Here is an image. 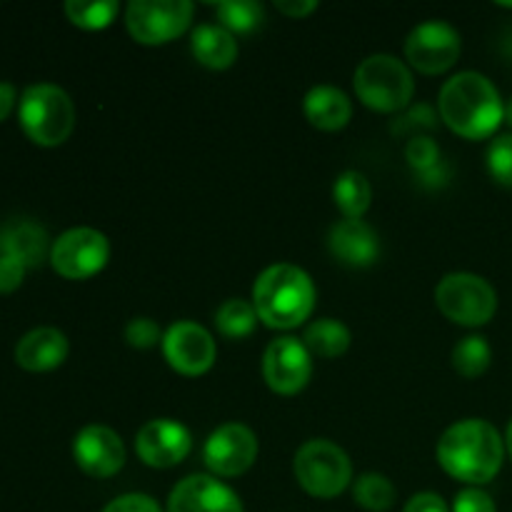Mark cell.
<instances>
[{"label":"cell","instance_id":"cell-33","mask_svg":"<svg viewBox=\"0 0 512 512\" xmlns=\"http://www.w3.org/2000/svg\"><path fill=\"white\" fill-rule=\"evenodd\" d=\"M103 512H163L160 505L155 503L150 495L145 493H128V495H120V498L110 500L105 505Z\"/></svg>","mask_w":512,"mask_h":512},{"label":"cell","instance_id":"cell-24","mask_svg":"<svg viewBox=\"0 0 512 512\" xmlns=\"http://www.w3.org/2000/svg\"><path fill=\"white\" fill-rule=\"evenodd\" d=\"M258 313H255L253 303L243 298H230L215 313V325H218L220 335L228 340H243L253 335L255 325H258Z\"/></svg>","mask_w":512,"mask_h":512},{"label":"cell","instance_id":"cell-4","mask_svg":"<svg viewBox=\"0 0 512 512\" xmlns=\"http://www.w3.org/2000/svg\"><path fill=\"white\" fill-rule=\"evenodd\" d=\"M23 133L43 148H55L70 138L75 128V105L63 88L53 83L30 85L18 105Z\"/></svg>","mask_w":512,"mask_h":512},{"label":"cell","instance_id":"cell-29","mask_svg":"<svg viewBox=\"0 0 512 512\" xmlns=\"http://www.w3.org/2000/svg\"><path fill=\"white\" fill-rule=\"evenodd\" d=\"M405 158H408L410 168L418 175L430 173L438 165H443V158H440V148L433 138L428 135H413L405 145Z\"/></svg>","mask_w":512,"mask_h":512},{"label":"cell","instance_id":"cell-31","mask_svg":"<svg viewBox=\"0 0 512 512\" xmlns=\"http://www.w3.org/2000/svg\"><path fill=\"white\" fill-rule=\"evenodd\" d=\"M163 330L155 320L150 318H135L130 320L128 328H125V340H128L130 348H138V350H148L155 348V345H163Z\"/></svg>","mask_w":512,"mask_h":512},{"label":"cell","instance_id":"cell-34","mask_svg":"<svg viewBox=\"0 0 512 512\" xmlns=\"http://www.w3.org/2000/svg\"><path fill=\"white\" fill-rule=\"evenodd\" d=\"M435 113L430 110V105H423L420 103L418 108H410L408 113L403 115V118L398 120V123H393V133H408V130H415V128H435Z\"/></svg>","mask_w":512,"mask_h":512},{"label":"cell","instance_id":"cell-37","mask_svg":"<svg viewBox=\"0 0 512 512\" xmlns=\"http://www.w3.org/2000/svg\"><path fill=\"white\" fill-rule=\"evenodd\" d=\"M275 8L288 18H305L313 10H318V3L315 0H275Z\"/></svg>","mask_w":512,"mask_h":512},{"label":"cell","instance_id":"cell-13","mask_svg":"<svg viewBox=\"0 0 512 512\" xmlns=\"http://www.w3.org/2000/svg\"><path fill=\"white\" fill-rule=\"evenodd\" d=\"M263 378L273 393L298 395L313 378V355L303 340L290 335L273 340L263 355Z\"/></svg>","mask_w":512,"mask_h":512},{"label":"cell","instance_id":"cell-38","mask_svg":"<svg viewBox=\"0 0 512 512\" xmlns=\"http://www.w3.org/2000/svg\"><path fill=\"white\" fill-rule=\"evenodd\" d=\"M15 105V88L10 83H0V123L10 115Z\"/></svg>","mask_w":512,"mask_h":512},{"label":"cell","instance_id":"cell-10","mask_svg":"<svg viewBox=\"0 0 512 512\" xmlns=\"http://www.w3.org/2000/svg\"><path fill=\"white\" fill-rule=\"evenodd\" d=\"M460 33L445 20H425L410 30L405 40V58L415 70L425 75H438L453 68L460 58Z\"/></svg>","mask_w":512,"mask_h":512},{"label":"cell","instance_id":"cell-16","mask_svg":"<svg viewBox=\"0 0 512 512\" xmlns=\"http://www.w3.org/2000/svg\"><path fill=\"white\" fill-rule=\"evenodd\" d=\"M168 512H245L238 493L213 475H188L168 498Z\"/></svg>","mask_w":512,"mask_h":512},{"label":"cell","instance_id":"cell-27","mask_svg":"<svg viewBox=\"0 0 512 512\" xmlns=\"http://www.w3.org/2000/svg\"><path fill=\"white\" fill-rule=\"evenodd\" d=\"M118 0H68L65 15L73 25L83 30H103L118 15Z\"/></svg>","mask_w":512,"mask_h":512},{"label":"cell","instance_id":"cell-25","mask_svg":"<svg viewBox=\"0 0 512 512\" xmlns=\"http://www.w3.org/2000/svg\"><path fill=\"white\" fill-rule=\"evenodd\" d=\"M215 13H218L220 25L233 35L253 33L265 20V8L258 0H223L215 5Z\"/></svg>","mask_w":512,"mask_h":512},{"label":"cell","instance_id":"cell-14","mask_svg":"<svg viewBox=\"0 0 512 512\" xmlns=\"http://www.w3.org/2000/svg\"><path fill=\"white\" fill-rule=\"evenodd\" d=\"M190 450H193V435L178 420H150L135 435V453L148 468H173L188 458Z\"/></svg>","mask_w":512,"mask_h":512},{"label":"cell","instance_id":"cell-40","mask_svg":"<svg viewBox=\"0 0 512 512\" xmlns=\"http://www.w3.org/2000/svg\"><path fill=\"white\" fill-rule=\"evenodd\" d=\"M505 120H508V125L512 128V100L508 105H505Z\"/></svg>","mask_w":512,"mask_h":512},{"label":"cell","instance_id":"cell-6","mask_svg":"<svg viewBox=\"0 0 512 512\" xmlns=\"http://www.w3.org/2000/svg\"><path fill=\"white\" fill-rule=\"evenodd\" d=\"M293 473L305 493L320 500H330L348 490L350 480H353V463L343 448L330 440L315 438L298 448Z\"/></svg>","mask_w":512,"mask_h":512},{"label":"cell","instance_id":"cell-26","mask_svg":"<svg viewBox=\"0 0 512 512\" xmlns=\"http://www.w3.org/2000/svg\"><path fill=\"white\" fill-rule=\"evenodd\" d=\"M490 360L493 350L483 335H468L453 348V368L468 380L480 378L490 368Z\"/></svg>","mask_w":512,"mask_h":512},{"label":"cell","instance_id":"cell-18","mask_svg":"<svg viewBox=\"0 0 512 512\" xmlns=\"http://www.w3.org/2000/svg\"><path fill=\"white\" fill-rule=\"evenodd\" d=\"M68 338L58 328H35L20 338L15 360L30 373H48L68 358Z\"/></svg>","mask_w":512,"mask_h":512},{"label":"cell","instance_id":"cell-22","mask_svg":"<svg viewBox=\"0 0 512 512\" xmlns=\"http://www.w3.org/2000/svg\"><path fill=\"white\" fill-rule=\"evenodd\" d=\"M303 343L310 355L333 360L348 353L350 348V330L348 325L335 318H320L310 323L303 333Z\"/></svg>","mask_w":512,"mask_h":512},{"label":"cell","instance_id":"cell-2","mask_svg":"<svg viewBox=\"0 0 512 512\" xmlns=\"http://www.w3.org/2000/svg\"><path fill=\"white\" fill-rule=\"evenodd\" d=\"M438 110L443 123L468 140L490 138L505 120V105L498 88L475 70L453 75L443 85Z\"/></svg>","mask_w":512,"mask_h":512},{"label":"cell","instance_id":"cell-19","mask_svg":"<svg viewBox=\"0 0 512 512\" xmlns=\"http://www.w3.org/2000/svg\"><path fill=\"white\" fill-rule=\"evenodd\" d=\"M48 233L43 225L33 220H15L0 228V255L20 260L25 268H38L45 258H50Z\"/></svg>","mask_w":512,"mask_h":512},{"label":"cell","instance_id":"cell-20","mask_svg":"<svg viewBox=\"0 0 512 512\" xmlns=\"http://www.w3.org/2000/svg\"><path fill=\"white\" fill-rule=\"evenodd\" d=\"M303 110L310 125L325 130V133L343 130L350 123V118H353L350 98L340 88H333V85H315V88H310L303 100Z\"/></svg>","mask_w":512,"mask_h":512},{"label":"cell","instance_id":"cell-7","mask_svg":"<svg viewBox=\"0 0 512 512\" xmlns=\"http://www.w3.org/2000/svg\"><path fill=\"white\" fill-rule=\"evenodd\" d=\"M435 305L453 323L480 328L490 323L498 310V293L475 273H450L435 288Z\"/></svg>","mask_w":512,"mask_h":512},{"label":"cell","instance_id":"cell-17","mask_svg":"<svg viewBox=\"0 0 512 512\" xmlns=\"http://www.w3.org/2000/svg\"><path fill=\"white\" fill-rule=\"evenodd\" d=\"M328 248L350 268H368L380 258V240L363 220H340L330 228Z\"/></svg>","mask_w":512,"mask_h":512},{"label":"cell","instance_id":"cell-32","mask_svg":"<svg viewBox=\"0 0 512 512\" xmlns=\"http://www.w3.org/2000/svg\"><path fill=\"white\" fill-rule=\"evenodd\" d=\"M453 512H498V508H495V500L485 490L465 488L455 498Z\"/></svg>","mask_w":512,"mask_h":512},{"label":"cell","instance_id":"cell-23","mask_svg":"<svg viewBox=\"0 0 512 512\" xmlns=\"http://www.w3.org/2000/svg\"><path fill=\"white\" fill-rule=\"evenodd\" d=\"M333 200L345 220H363L370 203H373L370 180L363 173H358V170H345L343 175H338L333 185Z\"/></svg>","mask_w":512,"mask_h":512},{"label":"cell","instance_id":"cell-35","mask_svg":"<svg viewBox=\"0 0 512 512\" xmlns=\"http://www.w3.org/2000/svg\"><path fill=\"white\" fill-rule=\"evenodd\" d=\"M25 265L10 255H0V293H13L20 288L25 275Z\"/></svg>","mask_w":512,"mask_h":512},{"label":"cell","instance_id":"cell-11","mask_svg":"<svg viewBox=\"0 0 512 512\" xmlns=\"http://www.w3.org/2000/svg\"><path fill=\"white\" fill-rule=\"evenodd\" d=\"M258 458V438L243 423H225L210 433L203 445V460L215 478H238Z\"/></svg>","mask_w":512,"mask_h":512},{"label":"cell","instance_id":"cell-9","mask_svg":"<svg viewBox=\"0 0 512 512\" xmlns=\"http://www.w3.org/2000/svg\"><path fill=\"white\" fill-rule=\"evenodd\" d=\"M110 243L100 230H65L50 248V265L68 280H88L108 265Z\"/></svg>","mask_w":512,"mask_h":512},{"label":"cell","instance_id":"cell-39","mask_svg":"<svg viewBox=\"0 0 512 512\" xmlns=\"http://www.w3.org/2000/svg\"><path fill=\"white\" fill-rule=\"evenodd\" d=\"M505 448H508V455L512 458V420L508 425V435H505Z\"/></svg>","mask_w":512,"mask_h":512},{"label":"cell","instance_id":"cell-21","mask_svg":"<svg viewBox=\"0 0 512 512\" xmlns=\"http://www.w3.org/2000/svg\"><path fill=\"white\" fill-rule=\"evenodd\" d=\"M190 50H193L195 60L210 70H225L238 60V40L220 23L198 25L193 30Z\"/></svg>","mask_w":512,"mask_h":512},{"label":"cell","instance_id":"cell-36","mask_svg":"<svg viewBox=\"0 0 512 512\" xmlns=\"http://www.w3.org/2000/svg\"><path fill=\"white\" fill-rule=\"evenodd\" d=\"M403 512H448V505L435 493H418L408 500Z\"/></svg>","mask_w":512,"mask_h":512},{"label":"cell","instance_id":"cell-8","mask_svg":"<svg viewBox=\"0 0 512 512\" xmlns=\"http://www.w3.org/2000/svg\"><path fill=\"white\" fill-rule=\"evenodd\" d=\"M193 20L188 0H133L125 10V25L140 45H163L183 35Z\"/></svg>","mask_w":512,"mask_h":512},{"label":"cell","instance_id":"cell-12","mask_svg":"<svg viewBox=\"0 0 512 512\" xmlns=\"http://www.w3.org/2000/svg\"><path fill=\"white\" fill-rule=\"evenodd\" d=\"M163 355L175 373L185 375V378H198L213 368L218 348H215L213 335L203 325L178 320L165 330Z\"/></svg>","mask_w":512,"mask_h":512},{"label":"cell","instance_id":"cell-28","mask_svg":"<svg viewBox=\"0 0 512 512\" xmlns=\"http://www.w3.org/2000/svg\"><path fill=\"white\" fill-rule=\"evenodd\" d=\"M353 498L368 512H388L395 505V488L385 475L365 473L355 480Z\"/></svg>","mask_w":512,"mask_h":512},{"label":"cell","instance_id":"cell-5","mask_svg":"<svg viewBox=\"0 0 512 512\" xmlns=\"http://www.w3.org/2000/svg\"><path fill=\"white\" fill-rule=\"evenodd\" d=\"M353 85L360 103L378 113H398L408 108L415 93V80L408 65L388 53L365 58L355 70Z\"/></svg>","mask_w":512,"mask_h":512},{"label":"cell","instance_id":"cell-30","mask_svg":"<svg viewBox=\"0 0 512 512\" xmlns=\"http://www.w3.org/2000/svg\"><path fill=\"white\" fill-rule=\"evenodd\" d=\"M488 170L500 185L512 188V133L498 135L488 148Z\"/></svg>","mask_w":512,"mask_h":512},{"label":"cell","instance_id":"cell-41","mask_svg":"<svg viewBox=\"0 0 512 512\" xmlns=\"http://www.w3.org/2000/svg\"><path fill=\"white\" fill-rule=\"evenodd\" d=\"M500 5H503V8H512V3H500Z\"/></svg>","mask_w":512,"mask_h":512},{"label":"cell","instance_id":"cell-3","mask_svg":"<svg viewBox=\"0 0 512 512\" xmlns=\"http://www.w3.org/2000/svg\"><path fill=\"white\" fill-rule=\"evenodd\" d=\"M315 285L303 268L278 263L265 268L253 285V308L273 330H293L315 308Z\"/></svg>","mask_w":512,"mask_h":512},{"label":"cell","instance_id":"cell-1","mask_svg":"<svg viewBox=\"0 0 512 512\" xmlns=\"http://www.w3.org/2000/svg\"><path fill=\"white\" fill-rule=\"evenodd\" d=\"M505 460V440L488 420L468 418L450 425L438 440V463L450 478L468 485L495 480Z\"/></svg>","mask_w":512,"mask_h":512},{"label":"cell","instance_id":"cell-15","mask_svg":"<svg viewBox=\"0 0 512 512\" xmlns=\"http://www.w3.org/2000/svg\"><path fill=\"white\" fill-rule=\"evenodd\" d=\"M73 458L90 478H113L125 465V445L115 430L105 425H85L73 440Z\"/></svg>","mask_w":512,"mask_h":512}]
</instances>
